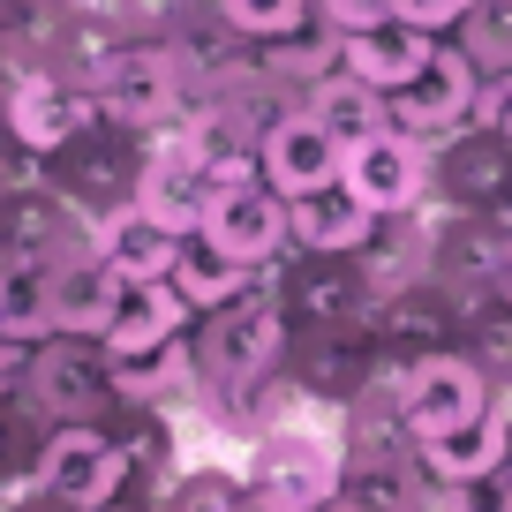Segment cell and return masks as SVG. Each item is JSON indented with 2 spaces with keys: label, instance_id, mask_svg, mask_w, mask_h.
<instances>
[{
  "label": "cell",
  "instance_id": "cell-20",
  "mask_svg": "<svg viewBox=\"0 0 512 512\" xmlns=\"http://www.w3.org/2000/svg\"><path fill=\"white\" fill-rule=\"evenodd\" d=\"M189 302L174 294V279H121V302H113L98 347L106 354H136V347H166V339L189 332Z\"/></svg>",
  "mask_w": 512,
  "mask_h": 512
},
{
  "label": "cell",
  "instance_id": "cell-18",
  "mask_svg": "<svg viewBox=\"0 0 512 512\" xmlns=\"http://www.w3.org/2000/svg\"><path fill=\"white\" fill-rule=\"evenodd\" d=\"M384 211H369L347 181L332 189H309V196H287V241L294 256H362L369 234H377Z\"/></svg>",
  "mask_w": 512,
  "mask_h": 512
},
{
  "label": "cell",
  "instance_id": "cell-9",
  "mask_svg": "<svg viewBox=\"0 0 512 512\" xmlns=\"http://www.w3.org/2000/svg\"><path fill=\"white\" fill-rule=\"evenodd\" d=\"M430 211H475V219H505L512 211V144L490 128H460L445 144H430Z\"/></svg>",
  "mask_w": 512,
  "mask_h": 512
},
{
  "label": "cell",
  "instance_id": "cell-7",
  "mask_svg": "<svg viewBox=\"0 0 512 512\" xmlns=\"http://www.w3.org/2000/svg\"><path fill=\"white\" fill-rule=\"evenodd\" d=\"M38 490H53L76 512H106L128 497V452L113 445L106 422H68V430H46L38 445Z\"/></svg>",
  "mask_w": 512,
  "mask_h": 512
},
{
  "label": "cell",
  "instance_id": "cell-24",
  "mask_svg": "<svg viewBox=\"0 0 512 512\" xmlns=\"http://www.w3.org/2000/svg\"><path fill=\"white\" fill-rule=\"evenodd\" d=\"M505 445H512V415H505V407H490V415H482V422H467V430L415 445V460H422V475H430L437 490H460V482L490 475V467L505 460Z\"/></svg>",
  "mask_w": 512,
  "mask_h": 512
},
{
  "label": "cell",
  "instance_id": "cell-40",
  "mask_svg": "<svg viewBox=\"0 0 512 512\" xmlns=\"http://www.w3.org/2000/svg\"><path fill=\"white\" fill-rule=\"evenodd\" d=\"M317 512H354V505H347V497H332V505H317Z\"/></svg>",
  "mask_w": 512,
  "mask_h": 512
},
{
  "label": "cell",
  "instance_id": "cell-25",
  "mask_svg": "<svg viewBox=\"0 0 512 512\" xmlns=\"http://www.w3.org/2000/svg\"><path fill=\"white\" fill-rule=\"evenodd\" d=\"M294 407H302L294 377H287V369H272V377L241 384V392H219V400H204V422H211L219 437H234V445H256V437L287 430Z\"/></svg>",
  "mask_w": 512,
  "mask_h": 512
},
{
  "label": "cell",
  "instance_id": "cell-42",
  "mask_svg": "<svg viewBox=\"0 0 512 512\" xmlns=\"http://www.w3.org/2000/svg\"><path fill=\"white\" fill-rule=\"evenodd\" d=\"M505 144H512V121H505Z\"/></svg>",
  "mask_w": 512,
  "mask_h": 512
},
{
  "label": "cell",
  "instance_id": "cell-3",
  "mask_svg": "<svg viewBox=\"0 0 512 512\" xmlns=\"http://www.w3.org/2000/svg\"><path fill=\"white\" fill-rule=\"evenodd\" d=\"M16 400L31 407L46 430H68V422H106L113 407V369H106V347L98 339H68V332H53V339H38L31 347V362H23V377H16Z\"/></svg>",
  "mask_w": 512,
  "mask_h": 512
},
{
  "label": "cell",
  "instance_id": "cell-26",
  "mask_svg": "<svg viewBox=\"0 0 512 512\" xmlns=\"http://www.w3.org/2000/svg\"><path fill=\"white\" fill-rule=\"evenodd\" d=\"M98 256H106V272H121V279H166L174 256H181V234H166L159 219L121 204V211L98 219Z\"/></svg>",
  "mask_w": 512,
  "mask_h": 512
},
{
  "label": "cell",
  "instance_id": "cell-12",
  "mask_svg": "<svg viewBox=\"0 0 512 512\" xmlns=\"http://www.w3.org/2000/svg\"><path fill=\"white\" fill-rule=\"evenodd\" d=\"M369 339H377L384 362H400V369L430 362V354H452L460 347V302H452L437 279L377 294V302H369Z\"/></svg>",
  "mask_w": 512,
  "mask_h": 512
},
{
  "label": "cell",
  "instance_id": "cell-39",
  "mask_svg": "<svg viewBox=\"0 0 512 512\" xmlns=\"http://www.w3.org/2000/svg\"><path fill=\"white\" fill-rule=\"evenodd\" d=\"M497 302H512V226H505V256H497V279H490Z\"/></svg>",
  "mask_w": 512,
  "mask_h": 512
},
{
  "label": "cell",
  "instance_id": "cell-8",
  "mask_svg": "<svg viewBox=\"0 0 512 512\" xmlns=\"http://www.w3.org/2000/svg\"><path fill=\"white\" fill-rule=\"evenodd\" d=\"M490 407H505V392H490V377H482L460 347H452V354H430V362H415V369L400 377V422H407V437H415V445L467 430V422H482Z\"/></svg>",
  "mask_w": 512,
  "mask_h": 512
},
{
  "label": "cell",
  "instance_id": "cell-38",
  "mask_svg": "<svg viewBox=\"0 0 512 512\" xmlns=\"http://www.w3.org/2000/svg\"><path fill=\"white\" fill-rule=\"evenodd\" d=\"M0 512H76V505H61L53 490H38V482H23V490H0Z\"/></svg>",
  "mask_w": 512,
  "mask_h": 512
},
{
  "label": "cell",
  "instance_id": "cell-4",
  "mask_svg": "<svg viewBox=\"0 0 512 512\" xmlns=\"http://www.w3.org/2000/svg\"><path fill=\"white\" fill-rule=\"evenodd\" d=\"M241 482H249V505L256 512H317V505H332V497H339L347 460H339V437L287 422V430H272V437H256V445H249Z\"/></svg>",
  "mask_w": 512,
  "mask_h": 512
},
{
  "label": "cell",
  "instance_id": "cell-6",
  "mask_svg": "<svg viewBox=\"0 0 512 512\" xmlns=\"http://www.w3.org/2000/svg\"><path fill=\"white\" fill-rule=\"evenodd\" d=\"M0 128L16 136V151L31 159H61L83 128H98V106H91V83L68 76V68H23L0 98Z\"/></svg>",
  "mask_w": 512,
  "mask_h": 512
},
{
  "label": "cell",
  "instance_id": "cell-37",
  "mask_svg": "<svg viewBox=\"0 0 512 512\" xmlns=\"http://www.w3.org/2000/svg\"><path fill=\"white\" fill-rule=\"evenodd\" d=\"M505 121H512V68H497V76L475 83V121H467V128H490V136H505Z\"/></svg>",
  "mask_w": 512,
  "mask_h": 512
},
{
  "label": "cell",
  "instance_id": "cell-27",
  "mask_svg": "<svg viewBox=\"0 0 512 512\" xmlns=\"http://www.w3.org/2000/svg\"><path fill=\"white\" fill-rule=\"evenodd\" d=\"M264 272H272V264H264ZM174 294L181 302H189V317H211V309H226V302H241V294L256 287V272L249 264H234V256L226 249H211L204 234H189L181 241V256H174Z\"/></svg>",
  "mask_w": 512,
  "mask_h": 512
},
{
  "label": "cell",
  "instance_id": "cell-21",
  "mask_svg": "<svg viewBox=\"0 0 512 512\" xmlns=\"http://www.w3.org/2000/svg\"><path fill=\"white\" fill-rule=\"evenodd\" d=\"M445 46V38H430V31H407V23H377V31H354V38H339V68L347 76H362L369 91H407V83L430 68V53Z\"/></svg>",
  "mask_w": 512,
  "mask_h": 512
},
{
  "label": "cell",
  "instance_id": "cell-29",
  "mask_svg": "<svg viewBox=\"0 0 512 512\" xmlns=\"http://www.w3.org/2000/svg\"><path fill=\"white\" fill-rule=\"evenodd\" d=\"M460 354L490 377V392H512V302L482 294L460 309Z\"/></svg>",
  "mask_w": 512,
  "mask_h": 512
},
{
  "label": "cell",
  "instance_id": "cell-22",
  "mask_svg": "<svg viewBox=\"0 0 512 512\" xmlns=\"http://www.w3.org/2000/svg\"><path fill=\"white\" fill-rule=\"evenodd\" d=\"M113 302H121V272H106V256H68V264H53V332L68 339H98L113 317Z\"/></svg>",
  "mask_w": 512,
  "mask_h": 512
},
{
  "label": "cell",
  "instance_id": "cell-23",
  "mask_svg": "<svg viewBox=\"0 0 512 512\" xmlns=\"http://www.w3.org/2000/svg\"><path fill=\"white\" fill-rule=\"evenodd\" d=\"M369 279V294H400L415 287V279H430V211H392V219H377V234H369V249L354 256Z\"/></svg>",
  "mask_w": 512,
  "mask_h": 512
},
{
  "label": "cell",
  "instance_id": "cell-34",
  "mask_svg": "<svg viewBox=\"0 0 512 512\" xmlns=\"http://www.w3.org/2000/svg\"><path fill=\"white\" fill-rule=\"evenodd\" d=\"M437 512H512V445H505V460H497L490 475L460 482V490H437Z\"/></svg>",
  "mask_w": 512,
  "mask_h": 512
},
{
  "label": "cell",
  "instance_id": "cell-11",
  "mask_svg": "<svg viewBox=\"0 0 512 512\" xmlns=\"http://www.w3.org/2000/svg\"><path fill=\"white\" fill-rule=\"evenodd\" d=\"M347 181L369 211H430V144H415L407 128H369L347 144Z\"/></svg>",
  "mask_w": 512,
  "mask_h": 512
},
{
  "label": "cell",
  "instance_id": "cell-33",
  "mask_svg": "<svg viewBox=\"0 0 512 512\" xmlns=\"http://www.w3.org/2000/svg\"><path fill=\"white\" fill-rule=\"evenodd\" d=\"M38 445H46V422L16 392H0V490H23L38 475Z\"/></svg>",
  "mask_w": 512,
  "mask_h": 512
},
{
  "label": "cell",
  "instance_id": "cell-10",
  "mask_svg": "<svg viewBox=\"0 0 512 512\" xmlns=\"http://www.w3.org/2000/svg\"><path fill=\"white\" fill-rule=\"evenodd\" d=\"M377 339H369V324H339V332H294L287 339V377L294 392H302V407H347L362 400L369 384H377Z\"/></svg>",
  "mask_w": 512,
  "mask_h": 512
},
{
  "label": "cell",
  "instance_id": "cell-41",
  "mask_svg": "<svg viewBox=\"0 0 512 512\" xmlns=\"http://www.w3.org/2000/svg\"><path fill=\"white\" fill-rule=\"evenodd\" d=\"M106 512H144V505H106Z\"/></svg>",
  "mask_w": 512,
  "mask_h": 512
},
{
  "label": "cell",
  "instance_id": "cell-16",
  "mask_svg": "<svg viewBox=\"0 0 512 512\" xmlns=\"http://www.w3.org/2000/svg\"><path fill=\"white\" fill-rule=\"evenodd\" d=\"M196 234H204L211 249H226L234 264H249V272L287 264V256H294V241H287V196H272L264 181H249V189H219Z\"/></svg>",
  "mask_w": 512,
  "mask_h": 512
},
{
  "label": "cell",
  "instance_id": "cell-19",
  "mask_svg": "<svg viewBox=\"0 0 512 512\" xmlns=\"http://www.w3.org/2000/svg\"><path fill=\"white\" fill-rule=\"evenodd\" d=\"M113 369V400L121 407H196V354L189 332L166 347H136V354H106Z\"/></svg>",
  "mask_w": 512,
  "mask_h": 512
},
{
  "label": "cell",
  "instance_id": "cell-13",
  "mask_svg": "<svg viewBox=\"0 0 512 512\" xmlns=\"http://www.w3.org/2000/svg\"><path fill=\"white\" fill-rule=\"evenodd\" d=\"M279 302H287L294 332H339V324H369V279L354 256H287L279 264Z\"/></svg>",
  "mask_w": 512,
  "mask_h": 512
},
{
  "label": "cell",
  "instance_id": "cell-36",
  "mask_svg": "<svg viewBox=\"0 0 512 512\" xmlns=\"http://www.w3.org/2000/svg\"><path fill=\"white\" fill-rule=\"evenodd\" d=\"M467 8H475V0H392V16H400L407 31H430V38H452Z\"/></svg>",
  "mask_w": 512,
  "mask_h": 512
},
{
  "label": "cell",
  "instance_id": "cell-14",
  "mask_svg": "<svg viewBox=\"0 0 512 512\" xmlns=\"http://www.w3.org/2000/svg\"><path fill=\"white\" fill-rule=\"evenodd\" d=\"M475 61H467L460 46H437L430 53V68H422L407 91H392L384 106H392V128H407L415 144H445V136H460L467 121H475Z\"/></svg>",
  "mask_w": 512,
  "mask_h": 512
},
{
  "label": "cell",
  "instance_id": "cell-31",
  "mask_svg": "<svg viewBox=\"0 0 512 512\" xmlns=\"http://www.w3.org/2000/svg\"><path fill=\"white\" fill-rule=\"evenodd\" d=\"M151 512H256V505H249L241 467H211V460H204V467H181Z\"/></svg>",
  "mask_w": 512,
  "mask_h": 512
},
{
  "label": "cell",
  "instance_id": "cell-32",
  "mask_svg": "<svg viewBox=\"0 0 512 512\" xmlns=\"http://www.w3.org/2000/svg\"><path fill=\"white\" fill-rule=\"evenodd\" d=\"M452 46L475 61V76L512 68V0H475V8L460 16V31H452Z\"/></svg>",
  "mask_w": 512,
  "mask_h": 512
},
{
  "label": "cell",
  "instance_id": "cell-5",
  "mask_svg": "<svg viewBox=\"0 0 512 512\" xmlns=\"http://www.w3.org/2000/svg\"><path fill=\"white\" fill-rule=\"evenodd\" d=\"M339 174H347V144L302 98H279L256 128V181L272 196H309V189H332Z\"/></svg>",
  "mask_w": 512,
  "mask_h": 512
},
{
  "label": "cell",
  "instance_id": "cell-2",
  "mask_svg": "<svg viewBox=\"0 0 512 512\" xmlns=\"http://www.w3.org/2000/svg\"><path fill=\"white\" fill-rule=\"evenodd\" d=\"M91 106H98L106 128L151 144V136L189 121L196 83H189V68H181V53L166 46V38H121V46L106 53V68L91 76Z\"/></svg>",
  "mask_w": 512,
  "mask_h": 512
},
{
  "label": "cell",
  "instance_id": "cell-35",
  "mask_svg": "<svg viewBox=\"0 0 512 512\" xmlns=\"http://www.w3.org/2000/svg\"><path fill=\"white\" fill-rule=\"evenodd\" d=\"M317 23L332 38H354V31H377V23H400L392 0H317Z\"/></svg>",
  "mask_w": 512,
  "mask_h": 512
},
{
  "label": "cell",
  "instance_id": "cell-17",
  "mask_svg": "<svg viewBox=\"0 0 512 512\" xmlns=\"http://www.w3.org/2000/svg\"><path fill=\"white\" fill-rule=\"evenodd\" d=\"M497 256H505V226H497V219H475V211H430V279L460 309L490 294Z\"/></svg>",
  "mask_w": 512,
  "mask_h": 512
},
{
  "label": "cell",
  "instance_id": "cell-1",
  "mask_svg": "<svg viewBox=\"0 0 512 512\" xmlns=\"http://www.w3.org/2000/svg\"><path fill=\"white\" fill-rule=\"evenodd\" d=\"M287 302H279V264L256 272V287L241 302L211 309V317L189 324V354H196V407L219 400V392H241V384L287 369Z\"/></svg>",
  "mask_w": 512,
  "mask_h": 512
},
{
  "label": "cell",
  "instance_id": "cell-30",
  "mask_svg": "<svg viewBox=\"0 0 512 512\" xmlns=\"http://www.w3.org/2000/svg\"><path fill=\"white\" fill-rule=\"evenodd\" d=\"M211 16L249 46H287L294 31L317 23V0H211Z\"/></svg>",
  "mask_w": 512,
  "mask_h": 512
},
{
  "label": "cell",
  "instance_id": "cell-15",
  "mask_svg": "<svg viewBox=\"0 0 512 512\" xmlns=\"http://www.w3.org/2000/svg\"><path fill=\"white\" fill-rule=\"evenodd\" d=\"M136 211H144V219H159L166 234H181V241L204 226V211H211V181H204V159L189 151V136H181V128H166V136H151V144H144Z\"/></svg>",
  "mask_w": 512,
  "mask_h": 512
},
{
  "label": "cell",
  "instance_id": "cell-28",
  "mask_svg": "<svg viewBox=\"0 0 512 512\" xmlns=\"http://www.w3.org/2000/svg\"><path fill=\"white\" fill-rule=\"evenodd\" d=\"M302 106L317 113L324 128H332L339 144H354V136H369V128H392V106H384V91H369V83L347 76V68H324V76L302 91Z\"/></svg>",
  "mask_w": 512,
  "mask_h": 512
}]
</instances>
